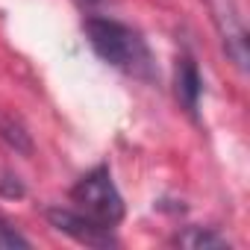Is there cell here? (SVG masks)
<instances>
[{
  "mask_svg": "<svg viewBox=\"0 0 250 250\" xmlns=\"http://www.w3.org/2000/svg\"><path fill=\"white\" fill-rule=\"evenodd\" d=\"M77 3H80L83 9H91V6H97V3H100V0H77Z\"/></svg>",
  "mask_w": 250,
  "mask_h": 250,
  "instance_id": "cell-9",
  "label": "cell"
},
{
  "mask_svg": "<svg viewBox=\"0 0 250 250\" xmlns=\"http://www.w3.org/2000/svg\"><path fill=\"white\" fill-rule=\"evenodd\" d=\"M0 247H3V250L30 247V238H27V235H21V232L15 229V224H12V221H6L3 215H0Z\"/></svg>",
  "mask_w": 250,
  "mask_h": 250,
  "instance_id": "cell-8",
  "label": "cell"
},
{
  "mask_svg": "<svg viewBox=\"0 0 250 250\" xmlns=\"http://www.w3.org/2000/svg\"><path fill=\"white\" fill-rule=\"evenodd\" d=\"M47 221H50V227H56L59 232L71 235L74 241H80L85 247H115L118 244V238L112 235V227H103L77 209L53 206V209H47Z\"/></svg>",
  "mask_w": 250,
  "mask_h": 250,
  "instance_id": "cell-3",
  "label": "cell"
},
{
  "mask_svg": "<svg viewBox=\"0 0 250 250\" xmlns=\"http://www.w3.org/2000/svg\"><path fill=\"white\" fill-rule=\"evenodd\" d=\"M174 91H177V100L180 106L188 112V115H197V103H200V91H203V77L197 71V62L183 53L177 59V80H174Z\"/></svg>",
  "mask_w": 250,
  "mask_h": 250,
  "instance_id": "cell-5",
  "label": "cell"
},
{
  "mask_svg": "<svg viewBox=\"0 0 250 250\" xmlns=\"http://www.w3.org/2000/svg\"><path fill=\"white\" fill-rule=\"evenodd\" d=\"M83 30H85L91 50L103 62H109L112 68L130 74L136 80H156L153 53L139 30L121 24V21H112V18H94V15L85 18Z\"/></svg>",
  "mask_w": 250,
  "mask_h": 250,
  "instance_id": "cell-1",
  "label": "cell"
},
{
  "mask_svg": "<svg viewBox=\"0 0 250 250\" xmlns=\"http://www.w3.org/2000/svg\"><path fill=\"white\" fill-rule=\"evenodd\" d=\"M71 200L77 203V212L103 227H115L124 218V197L112 183L109 165H97L80 177V183L71 188Z\"/></svg>",
  "mask_w": 250,
  "mask_h": 250,
  "instance_id": "cell-2",
  "label": "cell"
},
{
  "mask_svg": "<svg viewBox=\"0 0 250 250\" xmlns=\"http://www.w3.org/2000/svg\"><path fill=\"white\" fill-rule=\"evenodd\" d=\"M212 15H215L218 33L224 39L227 56L244 71L247 68V30L241 24V15L232 6V0H212Z\"/></svg>",
  "mask_w": 250,
  "mask_h": 250,
  "instance_id": "cell-4",
  "label": "cell"
},
{
  "mask_svg": "<svg viewBox=\"0 0 250 250\" xmlns=\"http://www.w3.org/2000/svg\"><path fill=\"white\" fill-rule=\"evenodd\" d=\"M0 136H3L18 153H30L33 150V142H30V136L18 127V124L15 121H0Z\"/></svg>",
  "mask_w": 250,
  "mask_h": 250,
  "instance_id": "cell-7",
  "label": "cell"
},
{
  "mask_svg": "<svg viewBox=\"0 0 250 250\" xmlns=\"http://www.w3.org/2000/svg\"><path fill=\"white\" fill-rule=\"evenodd\" d=\"M174 244L200 250V247H227V238H221L218 232H212V229H203V227H188L186 232H180V235L174 238Z\"/></svg>",
  "mask_w": 250,
  "mask_h": 250,
  "instance_id": "cell-6",
  "label": "cell"
}]
</instances>
